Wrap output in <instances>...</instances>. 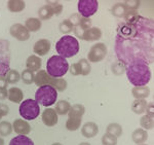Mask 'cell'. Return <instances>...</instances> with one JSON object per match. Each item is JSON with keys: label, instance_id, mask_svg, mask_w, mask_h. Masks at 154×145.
Masks as SVG:
<instances>
[{"label": "cell", "instance_id": "35", "mask_svg": "<svg viewBox=\"0 0 154 145\" xmlns=\"http://www.w3.org/2000/svg\"><path fill=\"white\" fill-rule=\"evenodd\" d=\"M14 131L12 129V125L8 121H0V136L1 137H6L8 135H11Z\"/></svg>", "mask_w": 154, "mask_h": 145}, {"label": "cell", "instance_id": "17", "mask_svg": "<svg viewBox=\"0 0 154 145\" xmlns=\"http://www.w3.org/2000/svg\"><path fill=\"white\" fill-rule=\"evenodd\" d=\"M102 37V31L98 27H91L82 35V39L85 41H96Z\"/></svg>", "mask_w": 154, "mask_h": 145}, {"label": "cell", "instance_id": "28", "mask_svg": "<svg viewBox=\"0 0 154 145\" xmlns=\"http://www.w3.org/2000/svg\"><path fill=\"white\" fill-rule=\"evenodd\" d=\"M54 17V12L51 11V8L48 4L41 6L38 9V19L40 21H45V20H49Z\"/></svg>", "mask_w": 154, "mask_h": 145}, {"label": "cell", "instance_id": "19", "mask_svg": "<svg viewBox=\"0 0 154 145\" xmlns=\"http://www.w3.org/2000/svg\"><path fill=\"white\" fill-rule=\"evenodd\" d=\"M147 139H148V132L145 131L144 129H136L131 133V140L137 145L145 143L147 141Z\"/></svg>", "mask_w": 154, "mask_h": 145}, {"label": "cell", "instance_id": "46", "mask_svg": "<svg viewBox=\"0 0 154 145\" xmlns=\"http://www.w3.org/2000/svg\"><path fill=\"white\" fill-rule=\"evenodd\" d=\"M78 145H91V144L88 143V142H81V143H79Z\"/></svg>", "mask_w": 154, "mask_h": 145}, {"label": "cell", "instance_id": "31", "mask_svg": "<svg viewBox=\"0 0 154 145\" xmlns=\"http://www.w3.org/2000/svg\"><path fill=\"white\" fill-rule=\"evenodd\" d=\"M81 127V118H75V117H68L66 121V129L68 131L75 132Z\"/></svg>", "mask_w": 154, "mask_h": 145}, {"label": "cell", "instance_id": "43", "mask_svg": "<svg viewBox=\"0 0 154 145\" xmlns=\"http://www.w3.org/2000/svg\"><path fill=\"white\" fill-rule=\"evenodd\" d=\"M7 96H8V91H7V89H0V100L3 101V100L7 99Z\"/></svg>", "mask_w": 154, "mask_h": 145}, {"label": "cell", "instance_id": "1", "mask_svg": "<svg viewBox=\"0 0 154 145\" xmlns=\"http://www.w3.org/2000/svg\"><path fill=\"white\" fill-rule=\"evenodd\" d=\"M125 22L117 27L114 51L118 61L125 66L135 63L153 64L154 26L151 19L138 11H128Z\"/></svg>", "mask_w": 154, "mask_h": 145}, {"label": "cell", "instance_id": "39", "mask_svg": "<svg viewBox=\"0 0 154 145\" xmlns=\"http://www.w3.org/2000/svg\"><path fill=\"white\" fill-rule=\"evenodd\" d=\"M123 3H125L128 11H138V8L141 5V2L138 1V0H131V1L128 0Z\"/></svg>", "mask_w": 154, "mask_h": 145}, {"label": "cell", "instance_id": "6", "mask_svg": "<svg viewBox=\"0 0 154 145\" xmlns=\"http://www.w3.org/2000/svg\"><path fill=\"white\" fill-rule=\"evenodd\" d=\"M58 99V91L51 86L39 87L35 93V101L44 107H49L56 104Z\"/></svg>", "mask_w": 154, "mask_h": 145}, {"label": "cell", "instance_id": "7", "mask_svg": "<svg viewBox=\"0 0 154 145\" xmlns=\"http://www.w3.org/2000/svg\"><path fill=\"white\" fill-rule=\"evenodd\" d=\"M20 115L25 121H33L40 114V107L35 100L27 99L20 105Z\"/></svg>", "mask_w": 154, "mask_h": 145}, {"label": "cell", "instance_id": "8", "mask_svg": "<svg viewBox=\"0 0 154 145\" xmlns=\"http://www.w3.org/2000/svg\"><path fill=\"white\" fill-rule=\"evenodd\" d=\"M11 43L0 38V76H5L11 70Z\"/></svg>", "mask_w": 154, "mask_h": 145}, {"label": "cell", "instance_id": "21", "mask_svg": "<svg viewBox=\"0 0 154 145\" xmlns=\"http://www.w3.org/2000/svg\"><path fill=\"white\" fill-rule=\"evenodd\" d=\"M131 95L135 99H144L148 98L150 95V89L147 86L143 87H134L131 89Z\"/></svg>", "mask_w": 154, "mask_h": 145}, {"label": "cell", "instance_id": "45", "mask_svg": "<svg viewBox=\"0 0 154 145\" xmlns=\"http://www.w3.org/2000/svg\"><path fill=\"white\" fill-rule=\"evenodd\" d=\"M0 145H4V140L1 136H0Z\"/></svg>", "mask_w": 154, "mask_h": 145}, {"label": "cell", "instance_id": "47", "mask_svg": "<svg viewBox=\"0 0 154 145\" xmlns=\"http://www.w3.org/2000/svg\"><path fill=\"white\" fill-rule=\"evenodd\" d=\"M51 145H63V144H61V143H59V142H56V143H53Z\"/></svg>", "mask_w": 154, "mask_h": 145}, {"label": "cell", "instance_id": "33", "mask_svg": "<svg viewBox=\"0 0 154 145\" xmlns=\"http://www.w3.org/2000/svg\"><path fill=\"white\" fill-rule=\"evenodd\" d=\"M73 29H74V26H73L72 22L69 19L62 21L61 23H60V25H59L60 32H61V33H63V34H65V35H68L69 33H71V32L73 31Z\"/></svg>", "mask_w": 154, "mask_h": 145}, {"label": "cell", "instance_id": "48", "mask_svg": "<svg viewBox=\"0 0 154 145\" xmlns=\"http://www.w3.org/2000/svg\"><path fill=\"white\" fill-rule=\"evenodd\" d=\"M139 145H148V144H145V143H143V144H139Z\"/></svg>", "mask_w": 154, "mask_h": 145}, {"label": "cell", "instance_id": "3", "mask_svg": "<svg viewBox=\"0 0 154 145\" xmlns=\"http://www.w3.org/2000/svg\"><path fill=\"white\" fill-rule=\"evenodd\" d=\"M56 51L59 56L65 59L76 56L79 52V42L76 37L71 35H64L56 43Z\"/></svg>", "mask_w": 154, "mask_h": 145}, {"label": "cell", "instance_id": "37", "mask_svg": "<svg viewBox=\"0 0 154 145\" xmlns=\"http://www.w3.org/2000/svg\"><path fill=\"white\" fill-rule=\"evenodd\" d=\"M111 70H112L113 74H115V75H121V74H123L125 72L126 66L122 63V62L117 61V62H114L112 64Z\"/></svg>", "mask_w": 154, "mask_h": 145}, {"label": "cell", "instance_id": "49", "mask_svg": "<svg viewBox=\"0 0 154 145\" xmlns=\"http://www.w3.org/2000/svg\"><path fill=\"white\" fill-rule=\"evenodd\" d=\"M1 118H2V117H1V116H0V121H1Z\"/></svg>", "mask_w": 154, "mask_h": 145}, {"label": "cell", "instance_id": "20", "mask_svg": "<svg viewBox=\"0 0 154 145\" xmlns=\"http://www.w3.org/2000/svg\"><path fill=\"white\" fill-rule=\"evenodd\" d=\"M23 98H24V93L21 89L19 87H11L8 90V96H7V99L9 100L12 103H22L23 102Z\"/></svg>", "mask_w": 154, "mask_h": 145}, {"label": "cell", "instance_id": "40", "mask_svg": "<svg viewBox=\"0 0 154 145\" xmlns=\"http://www.w3.org/2000/svg\"><path fill=\"white\" fill-rule=\"evenodd\" d=\"M102 144L103 145H117V138L110 134H105L102 137Z\"/></svg>", "mask_w": 154, "mask_h": 145}, {"label": "cell", "instance_id": "27", "mask_svg": "<svg viewBox=\"0 0 154 145\" xmlns=\"http://www.w3.org/2000/svg\"><path fill=\"white\" fill-rule=\"evenodd\" d=\"M106 133L110 134L112 136L116 137V138H119L121 137L123 131H122V127L120 126L119 124H116V122H112V124H109L106 128Z\"/></svg>", "mask_w": 154, "mask_h": 145}, {"label": "cell", "instance_id": "9", "mask_svg": "<svg viewBox=\"0 0 154 145\" xmlns=\"http://www.w3.org/2000/svg\"><path fill=\"white\" fill-rule=\"evenodd\" d=\"M107 46L103 42H98L91 47L88 54V61L89 63H99L103 61L107 56Z\"/></svg>", "mask_w": 154, "mask_h": 145}, {"label": "cell", "instance_id": "32", "mask_svg": "<svg viewBox=\"0 0 154 145\" xmlns=\"http://www.w3.org/2000/svg\"><path fill=\"white\" fill-rule=\"evenodd\" d=\"M6 81L7 84H18L21 79V74L19 73L18 70H14V69H11L8 72L6 73L5 75Z\"/></svg>", "mask_w": 154, "mask_h": 145}, {"label": "cell", "instance_id": "2", "mask_svg": "<svg viewBox=\"0 0 154 145\" xmlns=\"http://www.w3.org/2000/svg\"><path fill=\"white\" fill-rule=\"evenodd\" d=\"M128 81L134 87L147 86L151 79V70L148 65L135 63L126 66L125 70Z\"/></svg>", "mask_w": 154, "mask_h": 145}, {"label": "cell", "instance_id": "42", "mask_svg": "<svg viewBox=\"0 0 154 145\" xmlns=\"http://www.w3.org/2000/svg\"><path fill=\"white\" fill-rule=\"evenodd\" d=\"M145 112H146V115L153 117V115H154V105H153L152 102L147 104V107H146Z\"/></svg>", "mask_w": 154, "mask_h": 145}, {"label": "cell", "instance_id": "34", "mask_svg": "<svg viewBox=\"0 0 154 145\" xmlns=\"http://www.w3.org/2000/svg\"><path fill=\"white\" fill-rule=\"evenodd\" d=\"M21 79L25 84H32L35 80V73L28 69H25L21 74Z\"/></svg>", "mask_w": 154, "mask_h": 145}, {"label": "cell", "instance_id": "18", "mask_svg": "<svg viewBox=\"0 0 154 145\" xmlns=\"http://www.w3.org/2000/svg\"><path fill=\"white\" fill-rule=\"evenodd\" d=\"M41 58L36 55H32L30 56L26 61V66H27V69L30 70V71H33V72H36V71H39L41 68Z\"/></svg>", "mask_w": 154, "mask_h": 145}, {"label": "cell", "instance_id": "26", "mask_svg": "<svg viewBox=\"0 0 154 145\" xmlns=\"http://www.w3.org/2000/svg\"><path fill=\"white\" fill-rule=\"evenodd\" d=\"M71 108V104L66 100H60L58 103H56V108L54 110L58 113V115H65L68 114L69 110Z\"/></svg>", "mask_w": 154, "mask_h": 145}, {"label": "cell", "instance_id": "13", "mask_svg": "<svg viewBox=\"0 0 154 145\" xmlns=\"http://www.w3.org/2000/svg\"><path fill=\"white\" fill-rule=\"evenodd\" d=\"M42 122L46 127H54L59 121L58 113L56 112L54 108H46L45 110L42 112Z\"/></svg>", "mask_w": 154, "mask_h": 145}, {"label": "cell", "instance_id": "11", "mask_svg": "<svg viewBox=\"0 0 154 145\" xmlns=\"http://www.w3.org/2000/svg\"><path fill=\"white\" fill-rule=\"evenodd\" d=\"M69 71H70L71 75L73 76H77V75L86 76L91 73V67L89 62L86 59H80L77 63L72 64L69 67Z\"/></svg>", "mask_w": 154, "mask_h": 145}, {"label": "cell", "instance_id": "36", "mask_svg": "<svg viewBox=\"0 0 154 145\" xmlns=\"http://www.w3.org/2000/svg\"><path fill=\"white\" fill-rule=\"evenodd\" d=\"M140 125H141V127H142V129H144L145 131H147V130H152L154 127L153 117H151L149 115L142 116L140 119Z\"/></svg>", "mask_w": 154, "mask_h": 145}, {"label": "cell", "instance_id": "22", "mask_svg": "<svg viewBox=\"0 0 154 145\" xmlns=\"http://www.w3.org/2000/svg\"><path fill=\"white\" fill-rule=\"evenodd\" d=\"M7 8L11 12H21L26 8V3L23 0H9L7 1Z\"/></svg>", "mask_w": 154, "mask_h": 145}, {"label": "cell", "instance_id": "5", "mask_svg": "<svg viewBox=\"0 0 154 145\" xmlns=\"http://www.w3.org/2000/svg\"><path fill=\"white\" fill-rule=\"evenodd\" d=\"M35 84L37 87L42 86H51L54 87L58 92H64L68 87L66 79L64 78H56L51 76L45 70H39L35 74Z\"/></svg>", "mask_w": 154, "mask_h": 145}, {"label": "cell", "instance_id": "29", "mask_svg": "<svg viewBox=\"0 0 154 145\" xmlns=\"http://www.w3.org/2000/svg\"><path fill=\"white\" fill-rule=\"evenodd\" d=\"M9 145H34V142L25 135H18L11 140Z\"/></svg>", "mask_w": 154, "mask_h": 145}, {"label": "cell", "instance_id": "16", "mask_svg": "<svg viewBox=\"0 0 154 145\" xmlns=\"http://www.w3.org/2000/svg\"><path fill=\"white\" fill-rule=\"evenodd\" d=\"M99 133V127L95 122H85L81 128V135L85 138H94Z\"/></svg>", "mask_w": 154, "mask_h": 145}, {"label": "cell", "instance_id": "23", "mask_svg": "<svg viewBox=\"0 0 154 145\" xmlns=\"http://www.w3.org/2000/svg\"><path fill=\"white\" fill-rule=\"evenodd\" d=\"M42 23L38 17H29L25 23V27L29 32H37L41 29Z\"/></svg>", "mask_w": 154, "mask_h": 145}, {"label": "cell", "instance_id": "15", "mask_svg": "<svg viewBox=\"0 0 154 145\" xmlns=\"http://www.w3.org/2000/svg\"><path fill=\"white\" fill-rule=\"evenodd\" d=\"M51 43L48 39H40V40L36 41L33 47V52L38 56H45L51 51Z\"/></svg>", "mask_w": 154, "mask_h": 145}, {"label": "cell", "instance_id": "10", "mask_svg": "<svg viewBox=\"0 0 154 145\" xmlns=\"http://www.w3.org/2000/svg\"><path fill=\"white\" fill-rule=\"evenodd\" d=\"M99 2L97 0H79L78 1V11L79 14L83 17L89 19L91 16L98 11Z\"/></svg>", "mask_w": 154, "mask_h": 145}, {"label": "cell", "instance_id": "25", "mask_svg": "<svg viewBox=\"0 0 154 145\" xmlns=\"http://www.w3.org/2000/svg\"><path fill=\"white\" fill-rule=\"evenodd\" d=\"M85 113V107L81 104H75L71 106L70 110L68 112L69 117H75V118H81Z\"/></svg>", "mask_w": 154, "mask_h": 145}, {"label": "cell", "instance_id": "38", "mask_svg": "<svg viewBox=\"0 0 154 145\" xmlns=\"http://www.w3.org/2000/svg\"><path fill=\"white\" fill-rule=\"evenodd\" d=\"M46 4L51 7V11L54 12V16H60L63 11V5H62L60 2L57 1H48L46 2Z\"/></svg>", "mask_w": 154, "mask_h": 145}, {"label": "cell", "instance_id": "14", "mask_svg": "<svg viewBox=\"0 0 154 145\" xmlns=\"http://www.w3.org/2000/svg\"><path fill=\"white\" fill-rule=\"evenodd\" d=\"M12 129L18 135H25V136H27L31 132L30 124L23 118L14 119V124H12Z\"/></svg>", "mask_w": 154, "mask_h": 145}, {"label": "cell", "instance_id": "30", "mask_svg": "<svg viewBox=\"0 0 154 145\" xmlns=\"http://www.w3.org/2000/svg\"><path fill=\"white\" fill-rule=\"evenodd\" d=\"M111 12L116 17H125L128 9H126L125 3H115L111 8Z\"/></svg>", "mask_w": 154, "mask_h": 145}, {"label": "cell", "instance_id": "12", "mask_svg": "<svg viewBox=\"0 0 154 145\" xmlns=\"http://www.w3.org/2000/svg\"><path fill=\"white\" fill-rule=\"evenodd\" d=\"M9 33L19 41H27L30 38V32L22 24H14L9 28Z\"/></svg>", "mask_w": 154, "mask_h": 145}, {"label": "cell", "instance_id": "44", "mask_svg": "<svg viewBox=\"0 0 154 145\" xmlns=\"http://www.w3.org/2000/svg\"><path fill=\"white\" fill-rule=\"evenodd\" d=\"M8 84L6 81L5 76H0V89H6Z\"/></svg>", "mask_w": 154, "mask_h": 145}, {"label": "cell", "instance_id": "24", "mask_svg": "<svg viewBox=\"0 0 154 145\" xmlns=\"http://www.w3.org/2000/svg\"><path fill=\"white\" fill-rule=\"evenodd\" d=\"M147 101L144 99H136L131 104V110L136 114H143L145 113L146 107H147Z\"/></svg>", "mask_w": 154, "mask_h": 145}, {"label": "cell", "instance_id": "4", "mask_svg": "<svg viewBox=\"0 0 154 145\" xmlns=\"http://www.w3.org/2000/svg\"><path fill=\"white\" fill-rule=\"evenodd\" d=\"M69 67H70V65H69L67 59L58 55V56L51 57L48 60L45 71L53 77L63 78V76L69 71Z\"/></svg>", "mask_w": 154, "mask_h": 145}, {"label": "cell", "instance_id": "41", "mask_svg": "<svg viewBox=\"0 0 154 145\" xmlns=\"http://www.w3.org/2000/svg\"><path fill=\"white\" fill-rule=\"evenodd\" d=\"M9 113V107L4 103H0V116L4 117Z\"/></svg>", "mask_w": 154, "mask_h": 145}]
</instances>
